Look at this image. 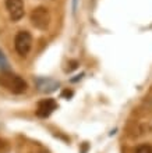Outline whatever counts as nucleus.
<instances>
[{
  "instance_id": "1a4fd4ad",
  "label": "nucleus",
  "mask_w": 152,
  "mask_h": 153,
  "mask_svg": "<svg viewBox=\"0 0 152 153\" xmlns=\"http://www.w3.org/2000/svg\"><path fill=\"white\" fill-rule=\"evenodd\" d=\"M8 150V143L0 138V153H6Z\"/></svg>"
},
{
  "instance_id": "39448f33",
  "label": "nucleus",
  "mask_w": 152,
  "mask_h": 153,
  "mask_svg": "<svg viewBox=\"0 0 152 153\" xmlns=\"http://www.w3.org/2000/svg\"><path fill=\"white\" fill-rule=\"evenodd\" d=\"M57 109V103L55 99H43L38 103L36 107V116L40 118H46Z\"/></svg>"
},
{
  "instance_id": "0eeeda50",
  "label": "nucleus",
  "mask_w": 152,
  "mask_h": 153,
  "mask_svg": "<svg viewBox=\"0 0 152 153\" xmlns=\"http://www.w3.org/2000/svg\"><path fill=\"white\" fill-rule=\"evenodd\" d=\"M136 153H152V146H149V145H140L136 149Z\"/></svg>"
},
{
  "instance_id": "423d86ee",
  "label": "nucleus",
  "mask_w": 152,
  "mask_h": 153,
  "mask_svg": "<svg viewBox=\"0 0 152 153\" xmlns=\"http://www.w3.org/2000/svg\"><path fill=\"white\" fill-rule=\"evenodd\" d=\"M36 86L40 92L52 93L59 88V82H56L52 78H36Z\"/></svg>"
},
{
  "instance_id": "9d476101",
  "label": "nucleus",
  "mask_w": 152,
  "mask_h": 153,
  "mask_svg": "<svg viewBox=\"0 0 152 153\" xmlns=\"http://www.w3.org/2000/svg\"><path fill=\"white\" fill-rule=\"evenodd\" d=\"M77 65H78V61H76V60L70 61V67H68V71H73V70H76Z\"/></svg>"
},
{
  "instance_id": "f03ea898",
  "label": "nucleus",
  "mask_w": 152,
  "mask_h": 153,
  "mask_svg": "<svg viewBox=\"0 0 152 153\" xmlns=\"http://www.w3.org/2000/svg\"><path fill=\"white\" fill-rule=\"evenodd\" d=\"M14 48L20 56H27L32 48V36L28 31H20L14 38Z\"/></svg>"
},
{
  "instance_id": "f8f14e48",
  "label": "nucleus",
  "mask_w": 152,
  "mask_h": 153,
  "mask_svg": "<svg viewBox=\"0 0 152 153\" xmlns=\"http://www.w3.org/2000/svg\"><path fill=\"white\" fill-rule=\"evenodd\" d=\"M76 8H77V0H73V11L76 13Z\"/></svg>"
},
{
  "instance_id": "9b49d317",
  "label": "nucleus",
  "mask_w": 152,
  "mask_h": 153,
  "mask_svg": "<svg viewBox=\"0 0 152 153\" xmlns=\"http://www.w3.org/2000/svg\"><path fill=\"white\" fill-rule=\"evenodd\" d=\"M63 96H67V97H70V96H73V92L71 91H64L63 93H61Z\"/></svg>"
},
{
  "instance_id": "6e6552de",
  "label": "nucleus",
  "mask_w": 152,
  "mask_h": 153,
  "mask_svg": "<svg viewBox=\"0 0 152 153\" xmlns=\"http://www.w3.org/2000/svg\"><path fill=\"white\" fill-rule=\"evenodd\" d=\"M0 68L1 70H8V63L6 60V57H4L3 52L0 50Z\"/></svg>"
},
{
  "instance_id": "f257e3e1",
  "label": "nucleus",
  "mask_w": 152,
  "mask_h": 153,
  "mask_svg": "<svg viewBox=\"0 0 152 153\" xmlns=\"http://www.w3.org/2000/svg\"><path fill=\"white\" fill-rule=\"evenodd\" d=\"M0 86H3L11 93L21 95L28 88V85L20 75L10 73L8 70H1L0 71Z\"/></svg>"
},
{
  "instance_id": "20e7f679",
  "label": "nucleus",
  "mask_w": 152,
  "mask_h": 153,
  "mask_svg": "<svg viewBox=\"0 0 152 153\" xmlns=\"http://www.w3.org/2000/svg\"><path fill=\"white\" fill-rule=\"evenodd\" d=\"M6 8L11 21H20L24 17L25 8L22 0H6Z\"/></svg>"
},
{
  "instance_id": "7ed1b4c3",
  "label": "nucleus",
  "mask_w": 152,
  "mask_h": 153,
  "mask_svg": "<svg viewBox=\"0 0 152 153\" xmlns=\"http://www.w3.org/2000/svg\"><path fill=\"white\" fill-rule=\"evenodd\" d=\"M31 22L35 28L45 31L49 27V22H50V14H49L48 8L46 7L34 8V11L31 13Z\"/></svg>"
}]
</instances>
